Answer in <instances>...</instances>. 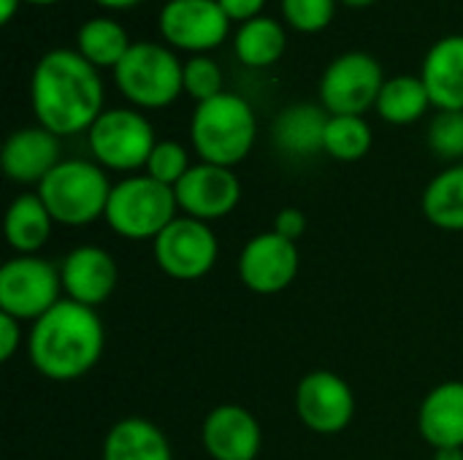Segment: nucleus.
<instances>
[{"mask_svg": "<svg viewBox=\"0 0 463 460\" xmlns=\"http://www.w3.org/2000/svg\"><path fill=\"white\" fill-rule=\"evenodd\" d=\"M100 70L76 49H49L30 73L33 117L49 133L68 138L87 133L106 111Z\"/></svg>", "mask_w": 463, "mask_h": 460, "instance_id": "obj_1", "label": "nucleus"}, {"mask_svg": "<svg viewBox=\"0 0 463 460\" xmlns=\"http://www.w3.org/2000/svg\"><path fill=\"white\" fill-rule=\"evenodd\" d=\"M106 347V328L95 309L62 298L30 325L27 355L33 369L54 382H73L90 374Z\"/></svg>", "mask_w": 463, "mask_h": 460, "instance_id": "obj_2", "label": "nucleus"}, {"mask_svg": "<svg viewBox=\"0 0 463 460\" xmlns=\"http://www.w3.org/2000/svg\"><path fill=\"white\" fill-rule=\"evenodd\" d=\"M258 141V117L247 98L236 92H220L203 103H195L190 117V144L201 163L233 168L252 152Z\"/></svg>", "mask_w": 463, "mask_h": 460, "instance_id": "obj_3", "label": "nucleus"}, {"mask_svg": "<svg viewBox=\"0 0 463 460\" xmlns=\"http://www.w3.org/2000/svg\"><path fill=\"white\" fill-rule=\"evenodd\" d=\"M111 187L114 184L109 182V171L100 168L95 160L65 157L38 184L35 192L49 209L54 225L84 228L106 217Z\"/></svg>", "mask_w": 463, "mask_h": 460, "instance_id": "obj_4", "label": "nucleus"}, {"mask_svg": "<svg viewBox=\"0 0 463 460\" xmlns=\"http://www.w3.org/2000/svg\"><path fill=\"white\" fill-rule=\"evenodd\" d=\"M111 73L119 95L138 111L168 108L184 95V62L160 41H133Z\"/></svg>", "mask_w": 463, "mask_h": 460, "instance_id": "obj_5", "label": "nucleus"}, {"mask_svg": "<svg viewBox=\"0 0 463 460\" xmlns=\"http://www.w3.org/2000/svg\"><path fill=\"white\" fill-rule=\"evenodd\" d=\"M174 187L155 182L146 174L125 176L111 187L106 225L130 241H155L179 214Z\"/></svg>", "mask_w": 463, "mask_h": 460, "instance_id": "obj_6", "label": "nucleus"}, {"mask_svg": "<svg viewBox=\"0 0 463 460\" xmlns=\"http://www.w3.org/2000/svg\"><path fill=\"white\" fill-rule=\"evenodd\" d=\"M155 127L144 111L133 106L106 108L95 125L87 130V146L92 160L117 174H130L146 168V160L155 149Z\"/></svg>", "mask_w": 463, "mask_h": 460, "instance_id": "obj_7", "label": "nucleus"}, {"mask_svg": "<svg viewBox=\"0 0 463 460\" xmlns=\"http://www.w3.org/2000/svg\"><path fill=\"white\" fill-rule=\"evenodd\" d=\"M385 84L383 65L374 54L350 49L336 54L320 73L317 98L328 114L364 117L377 106L380 89Z\"/></svg>", "mask_w": 463, "mask_h": 460, "instance_id": "obj_8", "label": "nucleus"}, {"mask_svg": "<svg viewBox=\"0 0 463 460\" xmlns=\"http://www.w3.org/2000/svg\"><path fill=\"white\" fill-rule=\"evenodd\" d=\"M62 301L60 266L38 255H16L0 268V312L35 323Z\"/></svg>", "mask_w": 463, "mask_h": 460, "instance_id": "obj_9", "label": "nucleus"}, {"mask_svg": "<svg viewBox=\"0 0 463 460\" xmlns=\"http://www.w3.org/2000/svg\"><path fill=\"white\" fill-rule=\"evenodd\" d=\"M231 19L217 0H165L157 11V33L174 52L209 54L231 35Z\"/></svg>", "mask_w": 463, "mask_h": 460, "instance_id": "obj_10", "label": "nucleus"}, {"mask_svg": "<svg viewBox=\"0 0 463 460\" xmlns=\"http://www.w3.org/2000/svg\"><path fill=\"white\" fill-rule=\"evenodd\" d=\"M152 249L160 271L176 282H195L206 277L220 258V241L212 225L193 217H176L152 241Z\"/></svg>", "mask_w": 463, "mask_h": 460, "instance_id": "obj_11", "label": "nucleus"}, {"mask_svg": "<svg viewBox=\"0 0 463 460\" xmlns=\"http://www.w3.org/2000/svg\"><path fill=\"white\" fill-rule=\"evenodd\" d=\"M296 415L312 434H342L355 418V393L339 374L315 369L296 388Z\"/></svg>", "mask_w": 463, "mask_h": 460, "instance_id": "obj_12", "label": "nucleus"}, {"mask_svg": "<svg viewBox=\"0 0 463 460\" xmlns=\"http://www.w3.org/2000/svg\"><path fill=\"white\" fill-rule=\"evenodd\" d=\"M298 268V244L282 239L274 230L252 236L239 255V279L258 296H277L288 290L296 282Z\"/></svg>", "mask_w": 463, "mask_h": 460, "instance_id": "obj_13", "label": "nucleus"}, {"mask_svg": "<svg viewBox=\"0 0 463 460\" xmlns=\"http://www.w3.org/2000/svg\"><path fill=\"white\" fill-rule=\"evenodd\" d=\"M176 203L184 211V217L214 222L228 217L239 201H241V182L233 174V168L212 165V163H195L184 179L174 187Z\"/></svg>", "mask_w": 463, "mask_h": 460, "instance_id": "obj_14", "label": "nucleus"}, {"mask_svg": "<svg viewBox=\"0 0 463 460\" xmlns=\"http://www.w3.org/2000/svg\"><path fill=\"white\" fill-rule=\"evenodd\" d=\"M60 279H62V293L68 301L98 309L117 290L119 271H117V260L111 258V252L95 244H84V247L71 249L62 258Z\"/></svg>", "mask_w": 463, "mask_h": 460, "instance_id": "obj_15", "label": "nucleus"}, {"mask_svg": "<svg viewBox=\"0 0 463 460\" xmlns=\"http://www.w3.org/2000/svg\"><path fill=\"white\" fill-rule=\"evenodd\" d=\"M201 442L212 460H255L263 447V428L250 409L220 404L206 415Z\"/></svg>", "mask_w": 463, "mask_h": 460, "instance_id": "obj_16", "label": "nucleus"}, {"mask_svg": "<svg viewBox=\"0 0 463 460\" xmlns=\"http://www.w3.org/2000/svg\"><path fill=\"white\" fill-rule=\"evenodd\" d=\"M62 163L60 136L49 133L41 125L14 130L0 155L3 174L16 184H41Z\"/></svg>", "mask_w": 463, "mask_h": 460, "instance_id": "obj_17", "label": "nucleus"}, {"mask_svg": "<svg viewBox=\"0 0 463 460\" xmlns=\"http://www.w3.org/2000/svg\"><path fill=\"white\" fill-rule=\"evenodd\" d=\"M437 111H463V33L434 41L418 73Z\"/></svg>", "mask_w": 463, "mask_h": 460, "instance_id": "obj_18", "label": "nucleus"}, {"mask_svg": "<svg viewBox=\"0 0 463 460\" xmlns=\"http://www.w3.org/2000/svg\"><path fill=\"white\" fill-rule=\"evenodd\" d=\"M418 431L434 450L463 447V382L450 380L431 388L418 412Z\"/></svg>", "mask_w": 463, "mask_h": 460, "instance_id": "obj_19", "label": "nucleus"}, {"mask_svg": "<svg viewBox=\"0 0 463 460\" xmlns=\"http://www.w3.org/2000/svg\"><path fill=\"white\" fill-rule=\"evenodd\" d=\"M328 117L320 103H293L274 117L271 141L290 157H312L323 152Z\"/></svg>", "mask_w": 463, "mask_h": 460, "instance_id": "obj_20", "label": "nucleus"}, {"mask_svg": "<svg viewBox=\"0 0 463 460\" xmlns=\"http://www.w3.org/2000/svg\"><path fill=\"white\" fill-rule=\"evenodd\" d=\"M103 460H174L168 437L144 418L114 423L103 439Z\"/></svg>", "mask_w": 463, "mask_h": 460, "instance_id": "obj_21", "label": "nucleus"}, {"mask_svg": "<svg viewBox=\"0 0 463 460\" xmlns=\"http://www.w3.org/2000/svg\"><path fill=\"white\" fill-rule=\"evenodd\" d=\"M52 228L54 220L38 192H22L11 201L5 211V241L16 255H38L46 247Z\"/></svg>", "mask_w": 463, "mask_h": 460, "instance_id": "obj_22", "label": "nucleus"}, {"mask_svg": "<svg viewBox=\"0 0 463 460\" xmlns=\"http://www.w3.org/2000/svg\"><path fill=\"white\" fill-rule=\"evenodd\" d=\"M288 49V30L274 16H258L236 27L233 33V52L241 65L263 70L277 65Z\"/></svg>", "mask_w": 463, "mask_h": 460, "instance_id": "obj_23", "label": "nucleus"}, {"mask_svg": "<svg viewBox=\"0 0 463 460\" xmlns=\"http://www.w3.org/2000/svg\"><path fill=\"white\" fill-rule=\"evenodd\" d=\"M431 106L434 103H431V95H429L423 79L412 76V73H399V76L385 79L374 111L380 114L383 122L404 127V125L423 119Z\"/></svg>", "mask_w": 463, "mask_h": 460, "instance_id": "obj_24", "label": "nucleus"}, {"mask_svg": "<svg viewBox=\"0 0 463 460\" xmlns=\"http://www.w3.org/2000/svg\"><path fill=\"white\" fill-rule=\"evenodd\" d=\"M130 46H133V41H130L125 24L117 22L114 16H92V19L81 22L76 30V52L87 62H92L98 70L100 68L114 70Z\"/></svg>", "mask_w": 463, "mask_h": 460, "instance_id": "obj_25", "label": "nucleus"}, {"mask_svg": "<svg viewBox=\"0 0 463 460\" xmlns=\"http://www.w3.org/2000/svg\"><path fill=\"white\" fill-rule=\"evenodd\" d=\"M420 206L434 228L463 233V163L448 165L426 184Z\"/></svg>", "mask_w": 463, "mask_h": 460, "instance_id": "obj_26", "label": "nucleus"}, {"mask_svg": "<svg viewBox=\"0 0 463 460\" xmlns=\"http://www.w3.org/2000/svg\"><path fill=\"white\" fill-rule=\"evenodd\" d=\"M372 127L366 117H350V114H331L326 125V141L323 152L339 163H358L372 149Z\"/></svg>", "mask_w": 463, "mask_h": 460, "instance_id": "obj_27", "label": "nucleus"}, {"mask_svg": "<svg viewBox=\"0 0 463 460\" xmlns=\"http://www.w3.org/2000/svg\"><path fill=\"white\" fill-rule=\"evenodd\" d=\"M336 5L339 0H279L285 24L304 35L326 30L336 16Z\"/></svg>", "mask_w": 463, "mask_h": 460, "instance_id": "obj_28", "label": "nucleus"}, {"mask_svg": "<svg viewBox=\"0 0 463 460\" xmlns=\"http://www.w3.org/2000/svg\"><path fill=\"white\" fill-rule=\"evenodd\" d=\"M190 168H193L190 152H187L179 141L165 138V141H157V144H155V149H152V155H149V160H146L144 174L152 176L155 182L165 184V187H176V184L184 179V174H187Z\"/></svg>", "mask_w": 463, "mask_h": 460, "instance_id": "obj_29", "label": "nucleus"}, {"mask_svg": "<svg viewBox=\"0 0 463 460\" xmlns=\"http://www.w3.org/2000/svg\"><path fill=\"white\" fill-rule=\"evenodd\" d=\"M429 149L450 163H463V111H437L426 133Z\"/></svg>", "mask_w": 463, "mask_h": 460, "instance_id": "obj_30", "label": "nucleus"}, {"mask_svg": "<svg viewBox=\"0 0 463 460\" xmlns=\"http://www.w3.org/2000/svg\"><path fill=\"white\" fill-rule=\"evenodd\" d=\"M182 79H184V95H190L195 103H203V100L217 98L220 92H225L222 89V68L209 54L187 57Z\"/></svg>", "mask_w": 463, "mask_h": 460, "instance_id": "obj_31", "label": "nucleus"}, {"mask_svg": "<svg viewBox=\"0 0 463 460\" xmlns=\"http://www.w3.org/2000/svg\"><path fill=\"white\" fill-rule=\"evenodd\" d=\"M274 233H279L282 239H288V241H296L298 244V239L307 233V214L301 211V209H296V206H285V209H279L277 211V217H274V228H271Z\"/></svg>", "mask_w": 463, "mask_h": 460, "instance_id": "obj_32", "label": "nucleus"}, {"mask_svg": "<svg viewBox=\"0 0 463 460\" xmlns=\"http://www.w3.org/2000/svg\"><path fill=\"white\" fill-rule=\"evenodd\" d=\"M22 344V323L0 312V361H11Z\"/></svg>", "mask_w": 463, "mask_h": 460, "instance_id": "obj_33", "label": "nucleus"}, {"mask_svg": "<svg viewBox=\"0 0 463 460\" xmlns=\"http://www.w3.org/2000/svg\"><path fill=\"white\" fill-rule=\"evenodd\" d=\"M217 3L233 24L258 19V16H263V8H266V0H217Z\"/></svg>", "mask_w": 463, "mask_h": 460, "instance_id": "obj_34", "label": "nucleus"}, {"mask_svg": "<svg viewBox=\"0 0 463 460\" xmlns=\"http://www.w3.org/2000/svg\"><path fill=\"white\" fill-rule=\"evenodd\" d=\"M19 5H24V0H0V22L8 24L16 16Z\"/></svg>", "mask_w": 463, "mask_h": 460, "instance_id": "obj_35", "label": "nucleus"}, {"mask_svg": "<svg viewBox=\"0 0 463 460\" xmlns=\"http://www.w3.org/2000/svg\"><path fill=\"white\" fill-rule=\"evenodd\" d=\"M92 3L106 8V11H125V8H136L144 0H92Z\"/></svg>", "mask_w": 463, "mask_h": 460, "instance_id": "obj_36", "label": "nucleus"}, {"mask_svg": "<svg viewBox=\"0 0 463 460\" xmlns=\"http://www.w3.org/2000/svg\"><path fill=\"white\" fill-rule=\"evenodd\" d=\"M434 460H463V447H445V450H434Z\"/></svg>", "mask_w": 463, "mask_h": 460, "instance_id": "obj_37", "label": "nucleus"}, {"mask_svg": "<svg viewBox=\"0 0 463 460\" xmlns=\"http://www.w3.org/2000/svg\"><path fill=\"white\" fill-rule=\"evenodd\" d=\"M342 5H350V8H366V5H372V3H377V0H339Z\"/></svg>", "mask_w": 463, "mask_h": 460, "instance_id": "obj_38", "label": "nucleus"}, {"mask_svg": "<svg viewBox=\"0 0 463 460\" xmlns=\"http://www.w3.org/2000/svg\"><path fill=\"white\" fill-rule=\"evenodd\" d=\"M24 3H27V5H43V8H46V5H57V3H62V0H24Z\"/></svg>", "mask_w": 463, "mask_h": 460, "instance_id": "obj_39", "label": "nucleus"}]
</instances>
